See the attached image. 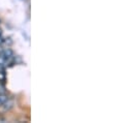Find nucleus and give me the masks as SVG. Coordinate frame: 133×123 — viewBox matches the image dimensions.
<instances>
[{
    "label": "nucleus",
    "mask_w": 133,
    "mask_h": 123,
    "mask_svg": "<svg viewBox=\"0 0 133 123\" xmlns=\"http://www.w3.org/2000/svg\"><path fill=\"white\" fill-rule=\"evenodd\" d=\"M3 69H4V66H3L2 64H0V71H1V70H3Z\"/></svg>",
    "instance_id": "7ed1b4c3"
},
{
    "label": "nucleus",
    "mask_w": 133,
    "mask_h": 123,
    "mask_svg": "<svg viewBox=\"0 0 133 123\" xmlns=\"http://www.w3.org/2000/svg\"><path fill=\"white\" fill-rule=\"evenodd\" d=\"M2 93H5V87L3 86L2 83H0V94H2Z\"/></svg>",
    "instance_id": "f03ea898"
},
{
    "label": "nucleus",
    "mask_w": 133,
    "mask_h": 123,
    "mask_svg": "<svg viewBox=\"0 0 133 123\" xmlns=\"http://www.w3.org/2000/svg\"><path fill=\"white\" fill-rule=\"evenodd\" d=\"M8 100H9V97H8V95H7L6 93H2V94H0V107L4 106L5 102H7Z\"/></svg>",
    "instance_id": "f257e3e1"
}]
</instances>
